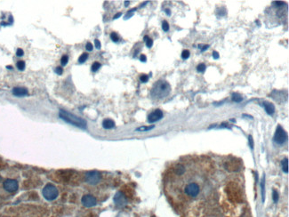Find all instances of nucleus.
<instances>
[{
  "label": "nucleus",
  "instance_id": "1",
  "mask_svg": "<svg viewBox=\"0 0 289 217\" xmlns=\"http://www.w3.org/2000/svg\"><path fill=\"white\" fill-rule=\"evenodd\" d=\"M201 182H197L195 178L193 180L186 179L185 184L182 188V199L185 200H193L196 199L201 193Z\"/></svg>",
  "mask_w": 289,
  "mask_h": 217
},
{
  "label": "nucleus",
  "instance_id": "2",
  "mask_svg": "<svg viewBox=\"0 0 289 217\" xmlns=\"http://www.w3.org/2000/svg\"><path fill=\"white\" fill-rule=\"evenodd\" d=\"M171 92V85L169 83L164 80L157 81L155 85H153L150 94L155 99H163L165 98Z\"/></svg>",
  "mask_w": 289,
  "mask_h": 217
},
{
  "label": "nucleus",
  "instance_id": "3",
  "mask_svg": "<svg viewBox=\"0 0 289 217\" xmlns=\"http://www.w3.org/2000/svg\"><path fill=\"white\" fill-rule=\"evenodd\" d=\"M59 116L60 117L63 119L64 121H66L67 123L69 124L73 125L75 126H78L79 128H83L85 129L86 128V122L85 119L76 116L74 114H72L71 112H68L64 109H61L60 112H59Z\"/></svg>",
  "mask_w": 289,
  "mask_h": 217
},
{
  "label": "nucleus",
  "instance_id": "4",
  "mask_svg": "<svg viewBox=\"0 0 289 217\" xmlns=\"http://www.w3.org/2000/svg\"><path fill=\"white\" fill-rule=\"evenodd\" d=\"M42 194L44 196V198L48 200V201H53L55 200V199L58 197V194L59 191L57 190V188L54 185V184H51V183H48L47 184L45 188L43 189V191Z\"/></svg>",
  "mask_w": 289,
  "mask_h": 217
},
{
  "label": "nucleus",
  "instance_id": "5",
  "mask_svg": "<svg viewBox=\"0 0 289 217\" xmlns=\"http://www.w3.org/2000/svg\"><path fill=\"white\" fill-rule=\"evenodd\" d=\"M287 139V135L286 131L282 128L280 125L277 127L276 133L274 134V141L278 144H284Z\"/></svg>",
  "mask_w": 289,
  "mask_h": 217
},
{
  "label": "nucleus",
  "instance_id": "6",
  "mask_svg": "<svg viewBox=\"0 0 289 217\" xmlns=\"http://www.w3.org/2000/svg\"><path fill=\"white\" fill-rule=\"evenodd\" d=\"M86 182H88L92 185L97 184L101 181V174H100V173H98L96 171H92V172L86 173Z\"/></svg>",
  "mask_w": 289,
  "mask_h": 217
},
{
  "label": "nucleus",
  "instance_id": "7",
  "mask_svg": "<svg viewBox=\"0 0 289 217\" xmlns=\"http://www.w3.org/2000/svg\"><path fill=\"white\" fill-rule=\"evenodd\" d=\"M4 189L8 192H14L18 189V182L15 180L13 179H7L4 182Z\"/></svg>",
  "mask_w": 289,
  "mask_h": 217
},
{
  "label": "nucleus",
  "instance_id": "8",
  "mask_svg": "<svg viewBox=\"0 0 289 217\" xmlns=\"http://www.w3.org/2000/svg\"><path fill=\"white\" fill-rule=\"evenodd\" d=\"M81 202H82L83 206H85L86 207H93L97 204V200H96L95 197H94L93 195H89V194L83 196Z\"/></svg>",
  "mask_w": 289,
  "mask_h": 217
},
{
  "label": "nucleus",
  "instance_id": "9",
  "mask_svg": "<svg viewBox=\"0 0 289 217\" xmlns=\"http://www.w3.org/2000/svg\"><path fill=\"white\" fill-rule=\"evenodd\" d=\"M163 117V112L160 109H155L148 116V121L149 123H154L160 120Z\"/></svg>",
  "mask_w": 289,
  "mask_h": 217
},
{
  "label": "nucleus",
  "instance_id": "10",
  "mask_svg": "<svg viewBox=\"0 0 289 217\" xmlns=\"http://www.w3.org/2000/svg\"><path fill=\"white\" fill-rule=\"evenodd\" d=\"M114 202L117 207H124L127 202V199L125 198V194L121 191H118L114 197Z\"/></svg>",
  "mask_w": 289,
  "mask_h": 217
},
{
  "label": "nucleus",
  "instance_id": "11",
  "mask_svg": "<svg viewBox=\"0 0 289 217\" xmlns=\"http://www.w3.org/2000/svg\"><path fill=\"white\" fill-rule=\"evenodd\" d=\"M13 93L15 96H24L28 94V90L24 87H14L13 89Z\"/></svg>",
  "mask_w": 289,
  "mask_h": 217
},
{
  "label": "nucleus",
  "instance_id": "12",
  "mask_svg": "<svg viewBox=\"0 0 289 217\" xmlns=\"http://www.w3.org/2000/svg\"><path fill=\"white\" fill-rule=\"evenodd\" d=\"M263 106L264 107V109H265V111L267 112V114L272 115L274 112H275V107H274V105L272 103L264 101V102L263 103Z\"/></svg>",
  "mask_w": 289,
  "mask_h": 217
},
{
  "label": "nucleus",
  "instance_id": "13",
  "mask_svg": "<svg viewBox=\"0 0 289 217\" xmlns=\"http://www.w3.org/2000/svg\"><path fill=\"white\" fill-rule=\"evenodd\" d=\"M102 126L105 128V129H111L115 126V122L109 118L107 119H104L103 122H102Z\"/></svg>",
  "mask_w": 289,
  "mask_h": 217
},
{
  "label": "nucleus",
  "instance_id": "14",
  "mask_svg": "<svg viewBox=\"0 0 289 217\" xmlns=\"http://www.w3.org/2000/svg\"><path fill=\"white\" fill-rule=\"evenodd\" d=\"M281 166L283 171L287 174L288 173V160H287V158H285V159L282 160Z\"/></svg>",
  "mask_w": 289,
  "mask_h": 217
},
{
  "label": "nucleus",
  "instance_id": "15",
  "mask_svg": "<svg viewBox=\"0 0 289 217\" xmlns=\"http://www.w3.org/2000/svg\"><path fill=\"white\" fill-rule=\"evenodd\" d=\"M243 100L242 96L238 93H233L232 94V101L236 102H241Z\"/></svg>",
  "mask_w": 289,
  "mask_h": 217
},
{
  "label": "nucleus",
  "instance_id": "16",
  "mask_svg": "<svg viewBox=\"0 0 289 217\" xmlns=\"http://www.w3.org/2000/svg\"><path fill=\"white\" fill-rule=\"evenodd\" d=\"M87 58H88V54H86V53H83V54L79 56V58H78V62H80V63H83V62H85L86 60H87Z\"/></svg>",
  "mask_w": 289,
  "mask_h": 217
},
{
  "label": "nucleus",
  "instance_id": "17",
  "mask_svg": "<svg viewBox=\"0 0 289 217\" xmlns=\"http://www.w3.org/2000/svg\"><path fill=\"white\" fill-rule=\"evenodd\" d=\"M144 41L146 42V46H147L149 48H150V47H152V45H153V40L151 39H149L148 36H145V37H144Z\"/></svg>",
  "mask_w": 289,
  "mask_h": 217
},
{
  "label": "nucleus",
  "instance_id": "18",
  "mask_svg": "<svg viewBox=\"0 0 289 217\" xmlns=\"http://www.w3.org/2000/svg\"><path fill=\"white\" fill-rule=\"evenodd\" d=\"M101 63H99V62H95L93 63V65H92V71H94V72H96L97 70H99L100 68H101Z\"/></svg>",
  "mask_w": 289,
  "mask_h": 217
},
{
  "label": "nucleus",
  "instance_id": "19",
  "mask_svg": "<svg viewBox=\"0 0 289 217\" xmlns=\"http://www.w3.org/2000/svg\"><path fill=\"white\" fill-rule=\"evenodd\" d=\"M110 39H112V41H114V42H118L119 41V37H118V35L116 32H112L110 34Z\"/></svg>",
  "mask_w": 289,
  "mask_h": 217
},
{
  "label": "nucleus",
  "instance_id": "20",
  "mask_svg": "<svg viewBox=\"0 0 289 217\" xmlns=\"http://www.w3.org/2000/svg\"><path fill=\"white\" fill-rule=\"evenodd\" d=\"M152 128H154V125H151V126H141V127L137 128L136 131H142V132H144V131H149V130H150Z\"/></svg>",
  "mask_w": 289,
  "mask_h": 217
},
{
  "label": "nucleus",
  "instance_id": "21",
  "mask_svg": "<svg viewBox=\"0 0 289 217\" xmlns=\"http://www.w3.org/2000/svg\"><path fill=\"white\" fill-rule=\"evenodd\" d=\"M189 50H184V51H182V53H181V58L183 59V60H187L188 58L189 57Z\"/></svg>",
  "mask_w": 289,
  "mask_h": 217
},
{
  "label": "nucleus",
  "instance_id": "22",
  "mask_svg": "<svg viewBox=\"0 0 289 217\" xmlns=\"http://www.w3.org/2000/svg\"><path fill=\"white\" fill-rule=\"evenodd\" d=\"M17 68H18V70H23L24 68H25V62L23 61H19L17 62Z\"/></svg>",
  "mask_w": 289,
  "mask_h": 217
},
{
  "label": "nucleus",
  "instance_id": "23",
  "mask_svg": "<svg viewBox=\"0 0 289 217\" xmlns=\"http://www.w3.org/2000/svg\"><path fill=\"white\" fill-rule=\"evenodd\" d=\"M68 61H69V57H68L67 55L63 56L62 59H61V64H62V66H65V65L68 63Z\"/></svg>",
  "mask_w": 289,
  "mask_h": 217
},
{
  "label": "nucleus",
  "instance_id": "24",
  "mask_svg": "<svg viewBox=\"0 0 289 217\" xmlns=\"http://www.w3.org/2000/svg\"><path fill=\"white\" fill-rule=\"evenodd\" d=\"M206 65L204 64V63H200L199 65H197V70L198 72H204L205 70H206Z\"/></svg>",
  "mask_w": 289,
  "mask_h": 217
},
{
  "label": "nucleus",
  "instance_id": "25",
  "mask_svg": "<svg viewBox=\"0 0 289 217\" xmlns=\"http://www.w3.org/2000/svg\"><path fill=\"white\" fill-rule=\"evenodd\" d=\"M162 29H163V31H169V24H168L167 22L164 21V22L162 23Z\"/></svg>",
  "mask_w": 289,
  "mask_h": 217
},
{
  "label": "nucleus",
  "instance_id": "26",
  "mask_svg": "<svg viewBox=\"0 0 289 217\" xmlns=\"http://www.w3.org/2000/svg\"><path fill=\"white\" fill-rule=\"evenodd\" d=\"M272 195H273V196H272V198H273L274 202H275V203H277L278 200H279V194H278V192L274 190L273 192H272Z\"/></svg>",
  "mask_w": 289,
  "mask_h": 217
},
{
  "label": "nucleus",
  "instance_id": "27",
  "mask_svg": "<svg viewBox=\"0 0 289 217\" xmlns=\"http://www.w3.org/2000/svg\"><path fill=\"white\" fill-rule=\"evenodd\" d=\"M140 80H141L142 83H146L149 80V77L147 75H141V78H140Z\"/></svg>",
  "mask_w": 289,
  "mask_h": 217
},
{
  "label": "nucleus",
  "instance_id": "28",
  "mask_svg": "<svg viewBox=\"0 0 289 217\" xmlns=\"http://www.w3.org/2000/svg\"><path fill=\"white\" fill-rule=\"evenodd\" d=\"M55 71L56 74H58V75H62L63 72V70L62 67H57V68L55 70Z\"/></svg>",
  "mask_w": 289,
  "mask_h": 217
},
{
  "label": "nucleus",
  "instance_id": "29",
  "mask_svg": "<svg viewBox=\"0 0 289 217\" xmlns=\"http://www.w3.org/2000/svg\"><path fill=\"white\" fill-rule=\"evenodd\" d=\"M94 45H95V47H96L97 49H100V48H101V42H100L98 39H95V40H94Z\"/></svg>",
  "mask_w": 289,
  "mask_h": 217
},
{
  "label": "nucleus",
  "instance_id": "30",
  "mask_svg": "<svg viewBox=\"0 0 289 217\" xmlns=\"http://www.w3.org/2000/svg\"><path fill=\"white\" fill-rule=\"evenodd\" d=\"M24 54L23 50L22 49H21V48H19V49H17V52H16V54H17V56H22Z\"/></svg>",
  "mask_w": 289,
  "mask_h": 217
},
{
  "label": "nucleus",
  "instance_id": "31",
  "mask_svg": "<svg viewBox=\"0 0 289 217\" xmlns=\"http://www.w3.org/2000/svg\"><path fill=\"white\" fill-rule=\"evenodd\" d=\"M86 48L87 51H92V50H93V45H92L90 42H88V43L86 44Z\"/></svg>",
  "mask_w": 289,
  "mask_h": 217
},
{
  "label": "nucleus",
  "instance_id": "32",
  "mask_svg": "<svg viewBox=\"0 0 289 217\" xmlns=\"http://www.w3.org/2000/svg\"><path fill=\"white\" fill-rule=\"evenodd\" d=\"M262 188H263V200L264 201V178L262 182Z\"/></svg>",
  "mask_w": 289,
  "mask_h": 217
},
{
  "label": "nucleus",
  "instance_id": "33",
  "mask_svg": "<svg viewBox=\"0 0 289 217\" xmlns=\"http://www.w3.org/2000/svg\"><path fill=\"white\" fill-rule=\"evenodd\" d=\"M213 57H214V59H215V60H217L219 59V57H220V55L219 54L216 52V51H214V53H213Z\"/></svg>",
  "mask_w": 289,
  "mask_h": 217
},
{
  "label": "nucleus",
  "instance_id": "34",
  "mask_svg": "<svg viewBox=\"0 0 289 217\" xmlns=\"http://www.w3.org/2000/svg\"><path fill=\"white\" fill-rule=\"evenodd\" d=\"M140 60H141V62H145L146 61H147V58H146V56H145L144 54H141V57H140Z\"/></svg>",
  "mask_w": 289,
  "mask_h": 217
},
{
  "label": "nucleus",
  "instance_id": "35",
  "mask_svg": "<svg viewBox=\"0 0 289 217\" xmlns=\"http://www.w3.org/2000/svg\"><path fill=\"white\" fill-rule=\"evenodd\" d=\"M274 4H275V5H277V6H283V5L285 4V2L279 1V2H274Z\"/></svg>",
  "mask_w": 289,
  "mask_h": 217
},
{
  "label": "nucleus",
  "instance_id": "36",
  "mask_svg": "<svg viewBox=\"0 0 289 217\" xmlns=\"http://www.w3.org/2000/svg\"><path fill=\"white\" fill-rule=\"evenodd\" d=\"M249 141H250V146L253 149L254 147V142H253V139H252V136H249Z\"/></svg>",
  "mask_w": 289,
  "mask_h": 217
},
{
  "label": "nucleus",
  "instance_id": "37",
  "mask_svg": "<svg viewBox=\"0 0 289 217\" xmlns=\"http://www.w3.org/2000/svg\"><path fill=\"white\" fill-rule=\"evenodd\" d=\"M208 47H209V46H208V45H206V46H204L203 48H201V51H202V52H204V51H205V50H206V49H207Z\"/></svg>",
  "mask_w": 289,
  "mask_h": 217
},
{
  "label": "nucleus",
  "instance_id": "38",
  "mask_svg": "<svg viewBox=\"0 0 289 217\" xmlns=\"http://www.w3.org/2000/svg\"><path fill=\"white\" fill-rule=\"evenodd\" d=\"M121 15H122V14H121V13H118V14H117L116 15L114 16V18H113V19H117L118 17H120Z\"/></svg>",
  "mask_w": 289,
  "mask_h": 217
},
{
  "label": "nucleus",
  "instance_id": "39",
  "mask_svg": "<svg viewBox=\"0 0 289 217\" xmlns=\"http://www.w3.org/2000/svg\"><path fill=\"white\" fill-rule=\"evenodd\" d=\"M169 11H170L169 9H166V10H165V13H166V14H167V15H170V14H171Z\"/></svg>",
  "mask_w": 289,
  "mask_h": 217
},
{
  "label": "nucleus",
  "instance_id": "40",
  "mask_svg": "<svg viewBox=\"0 0 289 217\" xmlns=\"http://www.w3.org/2000/svg\"><path fill=\"white\" fill-rule=\"evenodd\" d=\"M128 5H129V1H125V6H127Z\"/></svg>",
  "mask_w": 289,
  "mask_h": 217
},
{
  "label": "nucleus",
  "instance_id": "41",
  "mask_svg": "<svg viewBox=\"0 0 289 217\" xmlns=\"http://www.w3.org/2000/svg\"><path fill=\"white\" fill-rule=\"evenodd\" d=\"M7 69H10V70H11V69H13V67H12V66H7Z\"/></svg>",
  "mask_w": 289,
  "mask_h": 217
}]
</instances>
